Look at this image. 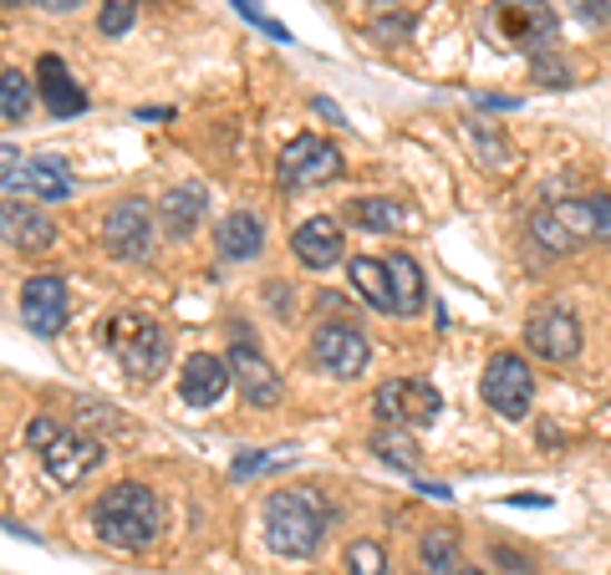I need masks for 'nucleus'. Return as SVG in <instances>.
<instances>
[{
    "label": "nucleus",
    "mask_w": 611,
    "mask_h": 575,
    "mask_svg": "<svg viewBox=\"0 0 611 575\" xmlns=\"http://www.w3.org/2000/svg\"><path fill=\"white\" fill-rule=\"evenodd\" d=\"M158 525H164V504L148 484L122 479L112 489H102V499L92 504V529L112 551H144L158 535Z\"/></svg>",
    "instance_id": "nucleus-1"
},
{
    "label": "nucleus",
    "mask_w": 611,
    "mask_h": 575,
    "mask_svg": "<svg viewBox=\"0 0 611 575\" xmlns=\"http://www.w3.org/2000/svg\"><path fill=\"white\" fill-rule=\"evenodd\" d=\"M530 235H535L540 250H555V255H571L591 240H611V194H587V199L545 205L530 219Z\"/></svg>",
    "instance_id": "nucleus-2"
},
{
    "label": "nucleus",
    "mask_w": 611,
    "mask_h": 575,
    "mask_svg": "<svg viewBox=\"0 0 611 575\" xmlns=\"http://www.w3.org/2000/svg\"><path fill=\"white\" fill-rule=\"evenodd\" d=\"M326 535V509L312 489H276L265 499V545L286 561L316 555Z\"/></svg>",
    "instance_id": "nucleus-3"
},
{
    "label": "nucleus",
    "mask_w": 611,
    "mask_h": 575,
    "mask_svg": "<svg viewBox=\"0 0 611 575\" xmlns=\"http://www.w3.org/2000/svg\"><path fill=\"white\" fill-rule=\"evenodd\" d=\"M102 341H108L112 361L128 371L132 383H154L168 367V331L144 311H118L108 321V331H102Z\"/></svg>",
    "instance_id": "nucleus-4"
},
{
    "label": "nucleus",
    "mask_w": 611,
    "mask_h": 575,
    "mask_svg": "<svg viewBox=\"0 0 611 575\" xmlns=\"http://www.w3.org/2000/svg\"><path fill=\"white\" fill-rule=\"evenodd\" d=\"M490 21H494L504 47L525 51V57H540V51L555 41V6L551 0H494Z\"/></svg>",
    "instance_id": "nucleus-5"
},
{
    "label": "nucleus",
    "mask_w": 611,
    "mask_h": 575,
    "mask_svg": "<svg viewBox=\"0 0 611 575\" xmlns=\"http://www.w3.org/2000/svg\"><path fill=\"white\" fill-rule=\"evenodd\" d=\"M372 408H377L383 423H397V428H428L444 413V397L423 377H393V383H383L372 393Z\"/></svg>",
    "instance_id": "nucleus-6"
},
{
    "label": "nucleus",
    "mask_w": 611,
    "mask_h": 575,
    "mask_svg": "<svg viewBox=\"0 0 611 575\" xmlns=\"http://www.w3.org/2000/svg\"><path fill=\"white\" fill-rule=\"evenodd\" d=\"M480 393L484 403H490L500 418H525L530 413V397H535V377H530L525 357H515V351H500V357H490V367H484L480 377Z\"/></svg>",
    "instance_id": "nucleus-7"
},
{
    "label": "nucleus",
    "mask_w": 611,
    "mask_h": 575,
    "mask_svg": "<svg viewBox=\"0 0 611 575\" xmlns=\"http://www.w3.org/2000/svg\"><path fill=\"white\" fill-rule=\"evenodd\" d=\"M342 174V148L316 138V132H300L280 148V184L286 189H312V184H326Z\"/></svg>",
    "instance_id": "nucleus-8"
},
{
    "label": "nucleus",
    "mask_w": 611,
    "mask_h": 575,
    "mask_svg": "<svg viewBox=\"0 0 611 575\" xmlns=\"http://www.w3.org/2000/svg\"><path fill=\"white\" fill-rule=\"evenodd\" d=\"M37 454H41L47 479L61 484V489H72V484H82L87 474L102 464V454H108V448L97 444V438H87V433H77V428H57V438H51V444H41Z\"/></svg>",
    "instance_id": "nucleus-9"
},
{
    "label": "nucleus",
    "mask_w": 611,
    "mask_h": 575,
    "mask_svg": "<svg viewBox=\"0 0 611 575\" xmlns=\"http://www.w3.org/2000/svg\"><path fill=\"white\" fill-rule=\"evenodd\" d=\"M312 357L316 367H326L332 377L352 383L367 371V336L357 331V321H322L312 336Z\"/></svg>",
    "instance_id": "nucleus-10"
},
{
    "label": "nucleus",
    "mask_w": 611,
    "mask_h": 575,
    "mask_svg": "<svg viewBox=\"0 0 611 575\" xmlns=\"http://www.w3.org/2000/svg\"><path fill=\"white\" fill-rule=\"evenodd\" d=\"M102 245L112 260H148L154 255V219H148L144 199H118L102 219Z\"/></svg>",
    "instance_id": "nucleus-11"
},
{
    "label": "nucleus",
    "mask_w": 611,
    "mask_h": 575,
    "mask_svg": "<svg viewBox=\"0 0 611 575\" xmlns=\"http://www.w3.org/2000/svg\"><path fill=\"white\" fill-rule=\"evenodd\" d=\"M525 347L545 361H575L581 357V321H575L565 306H551V311H535L525 321Z\"/></svg>",
    "instance_id": "nucleus-12"
},
{
    "label": "nucleus",
    "mask_w": 611,
    "mask_h": 575,
    "mask_svg": "<svg viewBox=\"0 0 611 575\" xmlns=\"http://www.w3.org/2000/svg\"><path fill=\"white\" fill-rule=\"evenodd\" d=\"M225 361H229V377H235V387H240V397L250 403V408H276L280 403V377H276V367L265 361L260 347L235 341Z\"/></svg>",
    "instance_id": "nucleus-13"
},
{
    "label": "nucleus",
    "mask_w": 611,
    "mask_h": 575,
    "mask_svg": "<svg viewBox=\"0 0 611 575\" xmlns=\"http://www.w3.org/2000/svg\"><path fill=\"white\" fill-rule=\"evenodd\" d=\"M21 321L31 336H57L67 326V280L31 276L21 286Z\"/></svg>",
    "instance_id": "nucleus-14"
},
{
    "label": "nucleus",
    "mask_w": 611,
    "mask_h": 575,
    "mask_svg": "<svg viewBox=\"0 0 611 575\" xmlns=\"http://www.w3.org/2000/svg\"><path fill=\"white\" fill-rule=\"evenodd\" d=\"M6 194L21 199H41V205H61L72 199V179H67V158H31L21 168H6Z\"/></svg>",
    "instance_id": "nucleus-15"
},
{
    "label": "nucleus",
    "mask_w": 611,
    "mask_h": 575,
    "mask_svg": "<svg viewBox=\"0 0 611 575\" xmlns=\"http://www.w3.org/2000/svg\"><path fill=\"white\" fill-rule=\"evenodd\" d=\"M0 240L11 245V250H21V255H41V250L57 245V225H51L37 205L6 199V205H0Z\"/></svg>",
    "instance_id": "nucleus-16"
},
{
    "label": "nucleus",
    "mask_w": 611,
    "mask_h": 575,
    "mask_svg": "<svg viewBox=\"0 0 611 575\" xmlns=\"http://www.w3.org/2000/svg\"><path fill=\"white\" fill-rule=\"evenodd\" d=\"M229 387H235V377H229V361H225V357L194 351V357L184 361V377H179L184 408H215V403L229 393Z\"/></svg>",
    "instance_id": "nucleus-17"
},
{
    "label": "nucleus",
    "mask_w": 611,
    "mask_h": 575,
    "mask_svg": "<svg viewBox=\"0 0 611 575\" xmlns=\"http://www.w3.org/2000/svg\"><path fill=\"white\" fill-rule=\"evenodd\" d=\"M37 92H41V102H47L51 118H82L87 112V92L72 82L67 61L51 57V51L37 61Z\"/></svg>",
    "instance_id": "nucleus-18"
},
{
    "label": "nucleus",
    "mask_w": 611,
    "mask_h": 575,
    "mask_svg": "<svg viewBox=\"0 0 611 575\" xmlns=\"http://www.w3.org/2000/svg\"><path fill=\"white\" fill-rule=\"evenodd\" d=\"M290 250H296V260L306 265V270H332V265L342 260V229H336V219L316 215L290 235Z\"/></svg>",
    "instance_id": "nucleus-19"
},
{
    "label": "nucleus",
    "mask_w": 611,
    "mask_h": 575,
    "mask_svg": "<svg viewBox=\"0 0 611 575\" xmlns=\"http://www.w3.org/2000/svg\"><path fill=\"white\" fill-rule=\"evenodd\" d=\"M215 245H219V255H225V260H255V255H260V245H265V225L250 215V209H235V215L219 219Z\"/></svg>",
    "instance_id": "nucleus-20"
},
{
    "label": "nucleus",
    "mask_w": 611,
    "mask_h": 575,
    "mask_svg": "<svg viewBox=\"0 0 611 575\" xmlns=\"http://www.w3.org/2000/svg\"><path fill=\"white\" fill-rule=\"evenodd\" d=\"M387 280H393V316H418L423 311V270L407 250L387 255Z\"/></svg>",
    "instance_id": "nucleus-21"
},
{
    "label": "nucleus",
    "mask_w": 611,
    "mask_h": 575,
    "mask_svg": "<svg viewBox=\"0 0 611 575\" xmlns=\"http://www.w3.org/2000/svg\"><path fill=\"white\" fill-rule=\"evenodd\" d=\"M464 138H469V148L480 153V163L484 168H494V174H515V163H520V153H515V143L504 138L494 122H484V118H474L464 128Z\"/></svg>",
    "instance_id": "nucleus-22"
},
{
    "label": "nucleus",
    "mask_w": 611,
    "mask_h": 575,
    "mask_svg": "<svg viewBox=\"0 0 611 575\" xmlns=\"http://www.w3.org/2000/svg\"><path fill=\"white\" fill-rule=\"evenodd\" d=\"M352 286H357V296L367 300L372 311H393V280H387V265L372 260V255H357V260L347 265Z\"/></svg>",
    "instance_id": "nucleus-23"
},
{
    "label": "nucleus",
    "mask_w": 611,
    "mask_h": 575,
    "mask_svg": "<svg viewBox=\"0 0 611 575\" xmlns=\"http://www.w3.org/2000/svg\"><path fill=\"white\" fill-rule=\"evenodd\" d=\"M31 108H37V77H26L21 67H6V72H0V118L26 122Z\"/></svg>",
    "instance_id": "nucleus-24"
},
{
    "label": "nucleus",
    "mask_w": 611,
    "mask_h": 575,
    "mask_svg": "<svg viewBox=\"0 0 611 575\" xmlns=\"http://www.w3.org/2000/svg\"><path fill=\"white\" fill-rule=\"evenodd\" d=\"M158 215H164L168 235H174V240H184V235L199 225V215H204V194L199 189H168L164 205H158Z\"/></svg>",
    "instance_id": "nucleus-25"
},
{
    "label": "nucleus",
    "mask_w": 611,
    "mask_h": 575,
    "mask_svg": "<svg viewBox=\"0 0 611 575\" xmlns=\"http://www.w3.org/2000/svg\"><path fill=\"white\" fill-rule=\"evenodd\" d=\"M372 448H377V458L393 468H403V474H413L418 468V444H413V433H403L397 423H383V428L372 433Z\"/></svg>",
    "instance_id": "nucleus-26"
},
{
    "label": "nucleus",
    "mask_w": 611,
    "mask_h": 575,
    "mask_svg": "<svg viewBox=\"0 0 611 575\" xmlns=\"http://www.w3.org/2000/svg\"><path fill=\"white\" fill-rule=\"evenodd\" d=\"M347 219L357 229H372V235H387V229L403 225V215H397L393 199H357V205H347Z\"/></svg>",
    "instance_id": "nucleus-27"
},
{
    "label": "nucleus",
    "mask_w": 611,
    "mask_h": 575,
    "mask_svg": "<svg viewBox=\"0 0 611 575\" xmlns=\"http://www.w3.org/2000/svg\"><path fill=\"white\" fill-rule=\"evenodd\" d=\"M418 555H423V565H428V571H454V555H459V529H454V525H433L428 535H423Z\"/></svg>",
    "instance_id": "nucleus-28"
},
{
    "label": "nucleus",
    "mask_w": 611,
    "mask_h": 575,
    "mask_svg": "<svg viewBox=\"0 0 611 575\" xmlns=\"http://www.w3.org/2000/svg\"><path fill=\"white\" fill-rule=\"evenodd\" d=\"M387 551L377 539H352L347 545V575H387Z\"/></svg>",
    "instance_id": "nucleus-29"
},
{
    "label": "nucleus",
    "mask_w": 611,
    "mask_h": 575,
    "mask_svg": "<svg viewBox=\"0 0 611 575\" xmlns=\"http://www.w3.org/2000/svg\"><path fill=\"white\" fill-rule=\"evenodd\" d=\"M132 16H138V0H102V16H97V31L102 37H128Z\"/></svg>",
    "instance_id": "nucleus-30"
},
{
    "label": "nucleus",
    "mask_w": 611,
    "mask_h": 575,
    "mask_svg": "<svg viewBox=\"0 0 611 575\" xmlns=\"http://www.w3.org/2000/svg\"><path fill=\"white\" fill-rule=\"evenodd\" d=\"M535 82L540 87H571V67L565 61H551L545 51L535 57Z\"/></svg>",
    "instance_id": "nucleus-31"
},
{
    "label": "nucleus",
    "mask_w": 611,
    "mask_h": 575,
    "mask_svg": "<svg viewBox=\"0 0 611 575\" xmlns=\"http://www.w3.org/2000/svg\"><path fill=\"white\" fill-rule=\"evenodd\" d=\"M494 565H504L510 575H535V561L520 551H510V545H494Z\"/></svg>",
    "instance_id": "nucleus-32"
},
{
    "label": "nucleus",
    "mask_w": 611,
    "mask_h": 575,
    "mask_svg": "<svg viewBox=\"0 0 611 575\" xmlns=\"http://www.w3.org/2000/svg\"><path fill=\"white\" fill-rule=\"evenodd\" d=\"M51 438H57V423H51V418H37V423H31V433H26V444H31V448L51 444Z\"/></svg>",
    "instance_id": "nucleus-33"
},
{
    "label": "nucleus",
    "mask_w": 611,
    "mask_h": 575,
    "mask_svg": "<svg viewBox=\"0 0 611 575\" xmlns=\"http://www.w3.org/2000/svg\"><path fill=\"white\" fill-rule=\"evenodd\" d=\"M276 458H265V454H240L235 458V479H245V474H255V468H270Z\"/></svg>",
    "instance_id": "nucleus-34"
},
{
    "label": "nucleus",
    "mask_w": 611,
    "mask_h": 575,
    "mask_svg": "<svg viewBox=\"0 0 611 575\" xmlns=\"http://www.w3.org/2000/svg\"><path fill=\"white\" fill-rule=\"evenodd\" d=\"M581 16H597V21H611V0H575Z\"/></svg>",
    "instance_id": "nucleus-35"
},
{
    "label": "nucleus",
    "mask_w": 611,
    "mask_h": 575,
    "mask_svg": "<svg viewBox=\"0 0 611 575\" xmlns=\"http://www.w3.org/2000/svg\"><path fill=\"white\" fill-rule=\"evenodd\" d=\"M229 6H235V11H240L250 26H265V21H270V16H265V11H255V0H229Z\"/></svg>",
    "instance_id": "nucleus-36"
},
{
    "label": "nucleus",
    "mask_w": 611,
    "mask_h": 575,
    "mask_svg": "<svg viewBox=\"0 0 611 575\" xmlns=\"http://www.w3.org/2000/svg\"><path fill=\"white\" fill-rule=\"evenodd\" d=\"M504 504H515V509H545V494H515V499H504Z\"/></svg>",
    "instance_id": "nucleus-37"
},
{
    "label": "nucleus",
    "mask_w": 611,
    "mask_h": 575,
    "mask_svg": "<svg viewBox=\"0 0 611 575\" xmlns=\"http://www.w3.org/2000/svg\"><path fill=\"white\" fill-rule=\"evenodd\" d=\"M480 108H490V112H515L520 102H515V97H480Z\"/></svg>",
    "instance_id": "nucleus-38"
},
{
    "label": "nucleus",
    "mask_w": 611,
    "mask_h": 575,
    "mask_svg": "<svg viewBox=\"0 0 611 575\" xmlns=\"http://www.w3.org/2000/svg\"><path fill=\"white\" fill-rule=\"evenodd\" d=\"M132 118H138V122H168V118H174V108H138Z\"/></svg>",
    "instance_id": "nucleus-39"
},
{
    "label": "nucleus",
    "mask_w": 611,
    "mask_h": 575,
    "mask_svg": "<svg viewBox=\"0 0 611 575\" xmlns=\"http://www.w3.org/2000/svg\"><path fill=\"white\" fill-rule=\"evenodd\" d=\"M377 37H407V21H377Z\"/></svg>",
    "instance_id": "nucleus-40"
},
{
    "label": "nucleus",
    "mask_w": 611,
    "mask_h": 575,
    "mask_svg": "<svg viewBox=\"0 0 611 575\" xmlns=\"http://www.w3.org/2000/svg\"><path fill=\"white\" fill-rule=\"evenodd\" d=\"M312 108H316V112H322V118H332V122H342V112H336V102H326V97H316Z\"/></svg>",
    "instance_id": "nucleus-41"
},
{
    "label": "nucleus",
    "mask_w": 611,
    "mask_h": 575,
    "mask_svg": "<svg viewBox=\"0 0 611 575\" xmlns=\"http://www.w3.org/2000/svg\"><path fill=\"white\" fill-rule=\"evenodd\" d=\"M37 6H47V11H77L82 0H37Z\"/></svg>",
    "instance_id": "nucleus-42"
},
{
    "label": "nucleus",
    "mask_w": 611,
    "mask_h": 575,
    "mask_svg": "<svg viewBox=\"0 0 611 575\" xmlns=\"http://www.w3.org/2000/svg\"><path fill=\"white\" fill-rule=\"evenodd\" d=\"M418 489H423V494H433V499H449V494H454L449 484H418Z\"/></svg>",
    "instance_id": "nucleus-43"
},
{
    "label": "nucleus",
    "mask_w": 611,
    "mask_h": 575,
    "mask_svg": "<svg viewBox=\"0 0 611 575\" xmlns=\"http://www.w3.org/2000/svg\"><path fill=\"white\" fill-rule=\"evenodd\" d=\"M372 11H397V6H403V0H367Z\"/></svg>",
    "instance_id": "nucleus-44"
},
{
    "label": "nucleus",
    "mask_w": 611,
    "mask_h": 575,
    "mask_svg": "<svg viewBox=\"0 0 611 575\" xmlns=\"http://www.w3.org/2000/svg\"><path fill=\"white\" fill-rule=\"evenodd\" d=\"M449 575H484V571H459V565H454V571H449Z\"/></svg>",
    "instance_id": "nucleus-45"
},
{
    "label": "nucleus",
    "mask_w": 611,
    "mask_h": 575,
    "mask_svg": "<svg viewBox=\"0 0 611 575\" xmlns=\"http://www.w3.org/2000/svg\"><path fill=\"white\" fill-rule=\"evenodd\" d=\"M0 6H21V0H0Z\"/></svg>",
    "instance_id": "nucleus-46"
},
{
    "label": "nucleus",
    "mask_w": 611,
    "mask_h": 575,
    "mask_svg": "<svg viewBox=\"0 0 611 575\" xmlns=\"http://www.w3.org/2000/svg\"><path fill=\"white\" fill-rule=\"evenodd\" d=\"M413 575H428V571H413Z\"/></svg>",
    "instance_id": "nucleus-47"
}]
</instances>
